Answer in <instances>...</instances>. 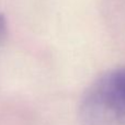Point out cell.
<instances>
[{
    "label": "cell",
    "instance_id": "6da1fadb",
    "mask_svg": "<svg viewBox=\"0 0 125 125\" xmlns=\"http://www.w3.org/2000/svg\"><path fill=\"white\" fill-rule=\"evenodd\" d=\"M79 117L82 125H125V68L105 71L88 87Z\"/></svg>",
    "mask_w": 125,
    "mask_h": 125
},
{
    "label": "cell",
    "instance_id": "7a4b0ae2",
    "mask_svg": "<svg viewBox=\"0 0 125 125\" xmlns=\"http://www.w3.org/2000/svg\"><path fill=\"white\" fill-rule=\"evenodd\" d=\"M7 30H8V23H7L6 15L2 12H0V43L4 40L7 35Z\"/></svg>",
    "mask_w": 125,
    "mask_h": 125
}]
</instances>
